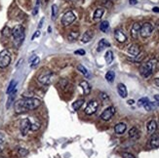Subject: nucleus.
Returning a JSON list of instances; mask_svg holds the SVG:
<instances>
[{"instance_id":"obj_1","label":"nucleus","mask_w":159,"mask_h":158,"mask_svg":"<svg viewBox=\"0 0 159 158\" xmlns=\"http://www.w3.org/2000/svg\"><path fill=\"white\" fill-rule=\"evenodd\" d=\"M40 105H41V102L36 98H23L17 101L14 107H15L16 113L21 114V113H25L30 111V110L36 109Z\"/></svg>"},{"instance_id":"obj_2","label":"nucleus","mask_w":159,"mask_h":158,"mask_svg":"<svg viewBox=\"0 0 159 158\" xmlns=\"http://www.w3.org/2000/svg\"><path fill=\"white\" fill-rule=\"evenodd\" d=\"M156 65V61L155 60H150L148 62L143 63L141 65V68H140V73L144 78H148V77L150 76L152 74L154 67H155Z\"/></svg>"},{"instance_id":"obj_3","label":"nucleus","mask_w":159,"mask_h":158,"mask_svg":"<svg viewBox=\"0 0 159 158\" xmlns=\"http://www.w3.org/2000/svg\"><path fill=\"white\" fill-rule=\"evenodd\" d=\"M12 35H13L14 41L16 42V44L20 45L23 43V39H25V28L23 25H18L12 30Z\"/></svg>"},{"instance_id":"obj_4","label":"nucleus","mask_w":159,"mask_h":158,"mask_svg":"<svg viewBox=\"0 0 159 158\" xmlns=\"http://www.w3.org/2000/svg\"><path fill=\"white\" fill-rule=\"evenodd\" d=\"M11 63V53L8 50L0 52V68H5Z\"/></svg>"},{"instance_id":"obj_5","label":"nucleus","mask_w":159,"mask_h":158,"mask_svg":"<svg viewBox=\"0 0 159 158\" xmlns=\"http://www.w3.org/2000/svg\"><path fill=\"white\" fill-rule=\"evenodd\" d=\"M153 31V27L150 23H143V25L141 27V29H140V34L143 38H148L151 35Z\"/></svg>"},{"instance_id":"obj_6","label":"nucleus","mask_w":159,"mask_h":158,"mask_svg":"<svg viewBox=\"0 0 159 158\" xmlns=\"http://www.w3.org/2000/svg\"><path fill=\"white\" fill-rule=\"evenodd\" d=\"M53 76H54L53 72L48 71V72H45V73L40 74L37 80H38V82H40V83L43 85H49L53 81Z\"/></svg>"},{"instance_id":"obj_7","label":"nucleus","mask_w":159,"mask_h":158,"mask_svg":"<svg viewBox=\"0 0 159 158\" xmlns=\"http://www.w3.org/2000/svg\"><path fill=\"white\" fill-rule=\"evenodd\" d=\"M75 19H76V17H75L74 13H73L72 11H68V12H66L65 15L63 16V18H61V23H63V25H65V27H67V25H71V23L74 22Z\"/></svg>"},{"instance_id":"obj_8","label":"nucleus","mask_w":159,"mask_h":158,"mask_svg":"<svg viewBox=\"0 0 159 158\" xmlns=\"http://www.w3.org/2000/svg\"><path fill=\"white\" fill-rule=\"evenodd\" d=\"M98 108H99V103L97 102L96 100H92L88 103L87 107H85L84 112L86 113L87 115H92V114H94V113H96Z\"/></svg>"},{"instance_id":"obj_9","label":"nucleus","mask_w":159,"mask_h":158,"mask_svg":"<svg viewBox=\"0 0 159 158\" xmlns=\"http://www.w3.org/2000/svg\"><path fill=\"white\" fill-rule=\"evenodd\" d=\"M114 114H115V107H108V108H106V109L102 112L101 119L104 120V121H110Z\"/></svg>"},{"instance_id":"obj_10","label":"nucleus","mask_w":159,"mask_h":158,"mask_svg":"<svg viewBox=\"0 0 159 158\" xmlns=\"http://www.w3.org/2000/svg\"><path fill=\"white\" fill-rule=\"evenodd\" d=\"M20 130L23 136H27L28 131L30 130V120L29 118H25L21 121L20 124Z\"/></svg>"},{"instance_id":"obj_11","label":"nucleus","mask_w":159,"mask_h":158,"mask_svg":"<svg viewBox=\"0 0 159 158\" xmlns=\"http://www.w3.org/2000/svg\"><path fill=\"white\" fill-rule=\"evenodd\" d=\"M114 38L117 40L119 43H124L127 40L126 34L123 32L122 29H116L114 31Z\"/></svg>"},{"instance_id":"obj_12","label":"nucleus","mask_w":159,"mask_h":158,"mask_svg":"<svg viewBox=\"0 0 159 158\" xmlns=\"http://www.w3.org/2000/svg\"><path fill=\"white\" fill-rule=\"evenodd\" d=\"M149 145L151 148H157L159 147V134L153 133L149 139Z\"/></svg>"},{"instance_id":"obj_13","label":"nucleus","mask_w":159,"mask_h":158,"mask_svg":"<svg viewBox=\"0 0 159 158\" xmlns=\"http://www.w3.org/2000/svg\"><path fill=\"white\" fill-rule=\"evenodd\" d=\"M156 129H157V123H156L155 120H150L146 124V130L149 135H152L153 133H155Z\"/></svg>"},{"instance_id":"obj_14","label":"nucleus","mask_w":159,"mask_h":158,"mask_svg":"<svg viewBox=\"0 0 159 158\" xmlns=\"http://www.w3.org/2000/svg\"><path fill=\"white\" fill-rule=\"evenodd\" d=\"M128 53H129L130 55L134 56V57L138 56L140 53H141L140 46L138 45V44H132V45H130L129 48H128Z\"/></svg>"},{"instance_id":"obj_15","label":"nucleus","mask_w":159,"mask_h":158,"mask_svg":"<svg viewBox=\"0 0 159 158\" xmlns=\"http://www.w3.org/2000/svg\"><path fill=\"white\" fill-rule=\"evenodd\" d=\"M140 29H141V25L139 23H135L134 25H132L131 28V35L134 39H137L138 36L140 34Z\"/></svg>"},{"instance_id":"obj_16","label":"nucleus","mask_w":159,"mask_h":158,"mask_svg":"<svg viewBox=\"0 0 159 158\" xmlns=\"http://www.w3.org/2000/svg\"><path fill=\"white\" fill-rule=\"evenodd\" d=\"M94 37V32L93 30H87L86 32H84L82 38H81V42L82 43H88L92 40V38Z\"/></svg>"},{"instance_id":"obj_17","label":"nucleus","mask_w":159,"mask_h":158,"mask_svg":"<svg viewBox=\"0 0 159 158\" xmlns=\"http://www.w3.org/2000/svg\"><path fill=\"white\" fill-rule=\"evenodd\" d=\"M129 138L133 141H136L140 138V131L137 127H133L129 130Z\"/></svg>"},{"instance_id":"obj_18","label":"nucleus","mask_w":159,"mask_h":158,"mask_svg":"<svg viewBox=\"0 0 159 158\" xmlns=\"http://www.w3.org/2000/svg\"><path fill=\"white\" fill-rule=\"evenodd\" d=\"M117 92L119 94V96L121 98H126L128 96V92H127V88L124 84L119 83L117 85Z\"/></svg>"},{"instance_id":"obj_19","label":"nucleus","mask_w":159,"mask_h":158,"mask_svg":"<svg viewBox=\"0 0 159 158\" xmlns=\"http://www.w3.org/2000/svg\"><path fill=\"white\" fill-rule=\"evenodd\" d=\"M126 129H127V125L125 123H118V124H116L114 127V131L117 135H122V134H124Z\"/></svg>"},{"instance_id":"obj_20","label":"nucleus","mask_w":159,"mask_h":158,"mask_svg":"<svg viewBox=\"0 0 159 158\" xmlns=\"http://www.w3.org/2000/svg\"><path fill=\"white\" fill-rule=\"evenodd\" d=\"M30 130L35 132L37 130H39V128L41 127V123H40V121L38 119L36 118H33V119H30Z\"/></svg>"},{"instance_id":"obj_21","label":"nucleus","mask_w":159,"mask_h":158,"mask_svg":"<svg viewBox=\"0 0 159 158\" xmlns=\"http://www.w3.org/2000/svg\"><path fill=\"white\" fill-rule=\"evenodd\" d=\"M80 87L82 88L83 93H84L85 95H89V94L91 93V86H90V84L88 83L87 81H85V80L80 82Z\"/></svg>"},{"instance_id":"obj_22","label":"nucleus","mask_w":159,"mask_h":158,"mask_svg":"<svg viewBox=\"0 0 159 158\" xmlns=\"http://www.w3.org/2000/svg\"><path fill=\"white\" fill-rule=\"evenodd\" d=\"M110 42H108L106 39L103 38V39L100 40V42H99V44H98V49H97V51H98V52H102L104 48H106V47H110Z\"/></svg>"},{"instance_id":"obj_23","label":"nucleus","mask_w":159,"mask_h":158,"mask_svg":"<svg viewBox=\"0 0 159 158\" xmlns=\"http://www.w3.org/2000/svg\"><path fill=\"white\" fill-rule=\"evenodd\" d=\"M16 93H17V91L14 90L12 93L9 94V98H8V101H7V103H6V108H9L11 107L12 103H13L14 100H15V98H16Z\"/></svg>"},{"instance_id":"obj_24","label":"nucleus","mask_w":159,"mask_h":158,"mask_svg":"<svg viewBox=\"0 0 159 158\" xmlns=\"http://www.w3.org/2000/svg\"><path fill=\"white\" fill-rule=\"evenodd\" d=\"M104 14V8H98L96 9V11L94 12V20H100L102 17H103V15Z\"/></svg>"},{"instance_id":"obj_25","label":"nucleus","mask_w":159,"mask_h":158,"mask_svg":"<svg viewBox=\"0 0 159 158\" xmlns=\"http://www.w3.org/2000/svg\"><path fill=\"white\" fill-rule=\"evenodd\" d=\"M114 78H115V73L114 71H112V70H110V71L106 72V79L108 82H110V83H112L113 81H114Z\"/></svg>"},{"instance_id":"obj_26","label":"nucleus","mask_w":159,"mask_h":158,"mask_svg":"<svg viewBox=\"0 0 159 158\" xmlns=\"http://www.w3.org/2000/svg\"><path fill=\"white\" fill-rule=\"evenodd\" d=\"M17 84H18V82H17L16 80H12V81L10 82V84H9L8 88H7V91H6V93L8 94V95L10 93H12L14 90H16Z\"/></svg>"},{"instance_id":"obj_27","label":"nucleus","mask_w":159,"mask_h":158,"mask_svg":"<svg viewBox=\"0 0 159 158\" xmlns=\"http://www.w3.org/2000/svg\"><path fill=\"white\" fill-rule=\"evenodd\" d=\"M83 103H84V100L83 99H79V100L75 101L74 103H72V107L74 110H78L81 108V107L83 105Z\"/></svg>"},{"instance_id":"obj_28","label":"nucleus","mask_w":159,"mask_h":158,"mask_svg":"<svg viewBox=\"0 0 159 158\" xmlns=\"http://www.w3.org/2000/svg\"><path fill=\"white\" fill-rule=\"evenodd\" d=\"M110 28V23H108V21H103L101 23H100V29L103 32H106Z\"/></svg>"},{"instance_id":"obj_29","label":"nucleus","mask_w":159,"mask_h":158,"mask_svg":"<svg viewBox=\"0 0 159 158\" xmlns=\"http://www.w3.org/2000/svg\"><path fill=\"white\" fill-rule=\"evenodd\" d=\"M78 36H79V32L78 31H70L67 34V39L69 41H74V40H76L78 38Z\"/></svg>"},{"instance_id":"obj_30","label":"nucleus","mask_w":159,"mask_h":158,"mask_svg":"<svg viewBox=\"0 0 159 158\" xmlns=\"http://www.w3.org/2000/svg\"><path fill=\"white\" fill-rule=\"evenodd\" d=\"M104 59H106V62L108 65L112 63L113 61V53L111 51H108L106 53V56H104Z\"/></svg>"},{"instance_id":"obj_31","label":"nucleus","mask_w":159,"mask_h":158,"mask_svg":"<svg viewBox=\"0 0 159 158\" xmlns=\"http://www.w3.org/2000/svg\"><path fill=\"white\" fill-rule=\"evenodd\" d=\"M77 69L79 70L81 73L84 75V76H86V77H90V74H89V72H88V70H87V68L84 67V65H78V67H77Z\"/></svg>"},{"instance_id":"obj_32","label":"nucleus","mask_w":159,"mask_h":158,"mask_svg":"<svg viewBox=\"0 0 159 158\" xmlns=\"http://www.w3.org/2000/svg\"><path fill=\"white\" fill-rule=\"evenodd\" d=\"M57 14H58V6H57L56 4H54V5H52V9H51V17H52V20H56Z\"/></svg>"},{"instance_id":"obj_33","label":"nucleus","mask_w":159,"mask_h":158,"mask_svg":"<svg viewBox=\"0 0 159 158\" xmlns=\"http://www.w3.org/2000/svg\"><path fill=\"white\" fill-rule=\"evenodd\" d=\"M18 154H19V156H21V157H25L28 154V150L27 149V148L21 147L18 149Z\"/></svg>"},{"instance_id":"obj_34","label":"nucleus","mask_w":159,"mask_h":158,"mask_svg":"<svg viewBox=\"0 0 159 158\" xmlns=\"http://www.w3.org/2000/svg\"><path fill=\"white\" fill-rule=\"evenodd\" d=\"M31 65H30V67H37V65H39V63H40V59L38 58V57H35L34 59L31 61Z\"/></svg>"},{"instance_id":"obj_35","label":"nucleus","mask_w":159,"mask_h":158,"mask_svg":"<svg viewBox=\"0 0 159 158\" xmlns=\"http://www.w3.org/2000/svg\"><path fill=\"white\" fill-rule=\"evenodd\" d=\"M59 85H60V87L61 89H65L66 86L68 85V81L66 79H61L60 82H59Z\"/></svg>"},{"instance_id":"obj_36","label":"nucleus","mask_w":159,"mask_h":158,"mask_svg":"<svg viewBox=\"0 0 159 158\" xmlns=\"http://www.w3.org/2000/svg\"><path fill=\"white\" fill-rule=\"evenodd\" d=\"M148 102H149L148 98H142V99H140V100H139V102H138V105L141 107V105H144V103H148Z\"/></svg>"},{"instance_id":"obj_37","label":"nucleus","mask_w":159,"mask_h":158,"mask_svg":"<svg viewBox=\"0 0 159 158\" xmlns=\"http://www.w3.org/2000/svg\"><path fill=\"white\" fill-rule=\"evenodd\" d=\"M144 107L146 108V110H148V111H150V110L152 109V105H151L150 102H148V103H146L144 105Z\"/></svg>"},{"instance_id":"obj_38","label":"nucleus","mask_w":159,"mask_h":158,"mask_svg":"<svg viewBox=\"0 0 159 158\" xmlns=\"http://www.w3.org/2000/svg\"><path fill=\"white\" fill-rule=\"evenodd\" d=\"M75 55H80V56H84L85 54H86V52H85L83 49H79V50H76L74 52Z\"/></svg>"},{"instance_id":"obj_39","label":"nucleus","mask_w":159,"mask_h":158,"mask_svg":"<svg viewBox=\"0 0 159 158\" xmlns=\"http://www.w3.org/2000/svg\"><path fill=\"white\" fill-rule=\"evenodd\" d=\"M123 158H136V157H135L134 155L132 154V153L124 152V153H123Z\"/></svg>"},{"instance_id":"obj_40","label":"nucleus","mask_w":159,"mask_h":158,"mask_svg":"<svg viewBox=\"0 0 159 158\" xmlns=\"http://www.w3.org/2000/svg\"><path fill=\"white\" fill-rule=\"evenodd\" d=\"M100 97H101V98L103 99L104 101H106V100H108V99H110V98H108V96L106 95V93H104V92H102V93H100Z\"/></svg>"},{"instance_id":"obj_41","label":"nucleus","mask_w":159,"mask_h":158,"mask_svg":"<svg viewBox=\"0 0 159 158\" xmlns=\"http://www.w3.org/2000/svg\"><path fill=\"white\" fill-rule=\"evenodd\" d=\"M40 35V31L39 30H36V31L34 32V34L32 35V37H31V40H34L35 38H36V37H38Z\"/></svg>"},{"instance_id":"obj_42","label":"nucleus","mask_w":159,"mask_h":158,"mask_svg":"<svg viewBox=\"0 0 159 158\" xmlns=\"http://www.w3.org/2000/svg\"><path fill=\"white\" fill-rule=\"evenodd\" d=\"M38 8H39V6H35L34 10H33V12H32V15L33 16L37 15V13H38Z\"/></svg>"},{"instance_id":"obj_43","label":"nucleus","mask_w":159,"mask_h":158,"mask_svg":"<svg viewBox=\"0 0 159 158\" xmlns=\"http://www.w3.org/2000/svg\"><path fill=\"white\" fill-rule=\"evenodd\" d=\"M4 141H5V139H4V136L2 135L1 133H0V143H1V145H3Z\"/></svg>"},{"instance_id":"obj_44","label":"nucleus","mask_w":159,"mask_h":158,"mask_svg":"<svg viewBox=\"0 0 159 158\" xmlns=\"http://www.w3.org/2000/svg\"><path fill=\"white\" fill-rule=\"evenodd\" d=\"M129 3L130 5H136L138 3V0H129Z\"/></svg>"},{"instance_id":"obj_45","label":"nucleus","mask_w":159,"mask_h":158,"mask_svg":"<svg viewBox=\"0 0 159 158\" xmlns=\"http://www.w3.org/2000/svg\"><path fill=\"white\" fill-rule=\"evenodd\" d=\"M43 23H44V18H42L41 21H40V23H39V25H38V27L39 28L42 27V25H43Z\"/></svg>"},{"instance_id":"obj_46","label":"nucleus","mask_w":159,"mask_h":158,"mask_svg":"<svg viewBox=\"0 0 159 158\" xmlns=\"http://www.w3.org/2000/svg\"><path fill=\"white\" fill-rule=\"evenodd\" d=\"M127 103H128L129 105H134V103H135V101H134V100H129V101L127 102Z\"/></svg>"},{"instance_id":"obj_47","label":"nucleus","mask_w":159,"mask_h":158,"mask_svg":"<svg viewBox=\"0 0 159 158\" xmlns=\"http://www.w3.org/2000/svg\"><path fill=\"white\" fill-rule=\"evenodd\" d=\"M152 11L155 12V13H159V7H153Z\"/></svg>"},{"instance_id":"obj_48","label":"nucleus","mask_w":159,"mask_h":158,"mask_svg":"<svg viewBox=\"0 0 159 158\" xmlns=\"http://www.w3.org/2000/svg\"><path fill=\"white\" fill-rule=\"evenodd\" d=\"M154 83H155L156 86H158V87H159V77H158V78H156V79H155V81H154Z\"/></svg>"},{"instance_id":"obj_49","label":"nucleus","mask_w":159,"mask_h":158,"mask_svg":"<svg viewBox=\"0 0 159 158\" xmlns=\"http://www.w3.org/2000/svg\"><path fill=\"white\" fill-rule=\"evenodd\" d=\"M154 98H155V100H157V101H159V96H158V95L154 96Z\"/></svg>"},{"instance_id":"obj_50","label":"nucleus","mask_w":159,"mask_h":158,"mask_svg":"<svg viewBox=\"0 0 159 158\" xmlns=\"http://www.w3.org/2000/svg\"><path fill=\"white\" fill-rule=\"evenodd\" d=\"M51 30H52L51 27H48V32H49V33H50V32H51Z\"/></svg>"},{"instance_id":"obj_51","label":"nucleus","mask_w":159,"mask_h":158,"mask_svg":"<svg viewBox=\"0 0 159 158\" xmlns=\"http://www.w3.org/2000/svg\"><path fill=\"white\" fill-rule=\"evenodd\" d=\"M2 145H1V143H0V152H1V150H2V147H3Z\"/></svg>"},{"instance_id":"obj_52","label":"nucleus","mask_w":159,"mask_h":158,"mask_svg":"<svg viewBox=\"0 0 159 158\" xmlns=\"http://www.w3.org/2000/svg\"><path fill=\"white\" fill-rule=\"evenodd\" d=\"M157 105H159V101H157Z\"/></svg>"},{"instance_id":"obj_53","label":"nucleus","mask_w":159,"mask_h":158,"mask_svg":"<svg viewBox=\"0 0 159 158\" xmlns=\"http://www.w3.org/2000/svg\"><path fill=\"white\" fill-rule=\"evenodd\" d=\"M71 1H74L75 2V1H77V0H71Z\"/></svg>"}]
</instances>
